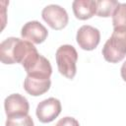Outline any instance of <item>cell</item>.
Segmentation results:
<instances>
[{"mask_svg": "<svg viewBox=\"0 0 126 126\" xmlns=\"http://www.w3.org/2000/svg\"><path fill=\"white\" fill-rule=\"evenodd\" d=\"M37 49L33 43L18 37H8L0 43V61L3 64H23Z\"/></svg>", "mask_w": 126, "mask_h": 126, "instance_id": "1", "label": "cell"}, {"mask_svg": "<svg viewBox=\"0 0 126 126\" xmlns=\"http://www.w3.org/2000/svg\"><path fill=\"white\" fill-rule=\"evenodd\" d=\"M102 56L109 63H118L126 57V28H114L110 37L105 41Z\"/></svg>", "mask_w": 126, "mask_h": 126, "instance_id": "2", "label": "cell"}, {"mask_svg": "<svg viewBox=\"0 0 126 126\" xmlns=\"http://www.w3.org/2000/svg\"><path fill=\"white\" fill-rule=\"evenodd\" d=\"M55 60L59 73L67 79H74L77 74L78 52L73 45H60L55 53Z\"/></svg>", "mask_w": 126, "mask_h": 126, "instance_id": "3", "label": "cell"}, {"mask_svg": "<svg viewBox=\"0 0 126 126\" xmlns=\"http://www.w3.org/2000/svg\"><path fill=\"white\" fill-rule=\"evenodd\" d=\"M22 66L27 72V76L33 78L50 79L52 74V67L49 60L39 54L37 50L32 53L22 64Z\"/></svg>", "mask_w": 126, "mask_h": 126, "instance_id": "4", "label": "cell"}, {"mask_svg": "<svg viewBox=\"0 0 126 126\" xmlns=\"http://www.w3.org/2000/svg\"><path fill=\"white\" fill-rule=\"evenodd\" d=\"M41 18L43 21L55 31L63 30L69 22L67 11L57 4H49L41 11Z\"/></svg>", "mask_w": 126, "mask_h": 126, "instance_id": "5", "label": "cell"}, {"mask_svg": "<svg viewBox=\"0 0 126 126\" xmlns=\"http://www.w3.org/2000/svg\"><path fill=\"white\" fill-rule=\"evenodd\" d=\"M76 41L83 50L92 51L99 44L100 32L93 26L84 25L77 31Z\"/></svg>", "mask_w": 126, "mask_h": 126, "instance_id": "6", "label": "cell"}, {"mask_svg": "<svg viewBox=\"0 0 126 126\" xmlns=\"http://www.w3.org/2000/svg\"><path fill=\"white\" fill-rule=\"evenodd\" d=\"M62 105L58 98L48 97L41 100L35 109V115L41 123L52 122L61 113Z\"/></svg>", "mask_w": 126, "mask_h": 126, "instance_id": "7", "label": "cell"}, {"mask_svg": "<svg viewBox=\"0 0 126 126\" xmlns=\"http://www.w3.org/2000/svg\"><path fill=\"white\" fill-rule=\"evenodd\" d=\"M4 109L7 117L28 115L30 104L28 99L21 94H9L4 100Z\"/></svg>", "mask_w": 126, "mask_h": 126, "instance_id": "8", "label": "cell"}, {"mask_svg": "<svg viewBox=\"0 0 126 126\" xmlns=\"http://www.w3.org/2000/svg\"><path fill=\"white\" fill-rule=\"evenodd\" d=\"M21 36L33 44H39L47 38L48 31L38 21H30L22 27Z\"/></svg>", "mask_w": 126, "mask_h": 126, "instance_id": "9", "label": "cell"}, {"mask_svg": "<svg viewBox=\"0 0 126 126\" xmlns=\"http://www.w3.org/2000/svg\"><path fill=\"white\" fill-rule=\"evenodd\" d=\"M51 86L50 79H39L27 76L24 81V90L32 96H39L48 92Z\"/></svg>", "mask_w": 126, "mask_h": 126, "instance_id": "10", "label": "cell"}, {"mask_svg": "<svg viewBox=\"0 0 126 126\" xmlns=\"http://www.w3.org/2000/svg\"><path fill=\"white\" fill-rule=\"evenodd\" d=\"M72 9L78 20L86 21L91 19L96 13V1L94 0H75L72 3Z\"/></svg>", "mask_w": 126, "mask_h": 126, "instance_id": "11", "label": "cell"}, {"mask_svg": "<svg viewBox=\"0 0 126 126\" xmlns=\"http://www.w3.org/2000/svg\"><path fill=\"white\" fill-rule=\"evenodd\" d=\"M120 2L116 0H99L96 1V13L95 15L100 18L112 17L114 10Z\"/></svg>", "mask_w": 126, "mask_h": 126, "instance_id": "12", "label": "cell"}, {"mask_svg": "<svg viewBox=\"0 0 126 126\" xmlns=\"http://www.w3.org/2000/svg\"><path fill=\"white\" fill-rule=\"evenodd\" d=\"M113 28H126V3H119L112 15Z\"/></svg>", "mask_w": 126, "mask_h": 126, "instance_id": "13", "label": "cell"}, {"mask_svg": "<svg viewBox=\"0 0 126 126\" xmlns=\"http://www.w3.org/2000/svg\"><path fill=\"white\" fill-rule=\"evenodd\" d=\"M5 126H34V123L32 116L28 114L22 116L7 117Z\"/></svg>", "mask_w": 126, "mask_h": 126, "instance_id": "14", "label": "cell"}, {"mask_svg": "<svg viewBox=\"0 0 126 126\" xmlns=\"http://www.w3.org/2000/svg\"><path fill=\"white\" fill-rule=\"evenodd\" d=\"M56 126H80V123L74 117L65 116L56 123Z\"/></svg>", "mask_w": 126, "mask_h": 126, "instance_id": "15", "label": "cell"}, {"mask_svg": "<svg viewBox=\"0 0 126 126\" xmlns=\"http://www.w3.org/2000/svg\"><path fill=\"white\" fill-rule=\"evenodd\" d=\"M120 75H121V78L123 79V81L126 82V61H125V62L122 64V66H121Z\"/></svg>", "mask_w": 126, "mask_h": 126, "instance_id": "16", "label": "cell"}]
</instances>
